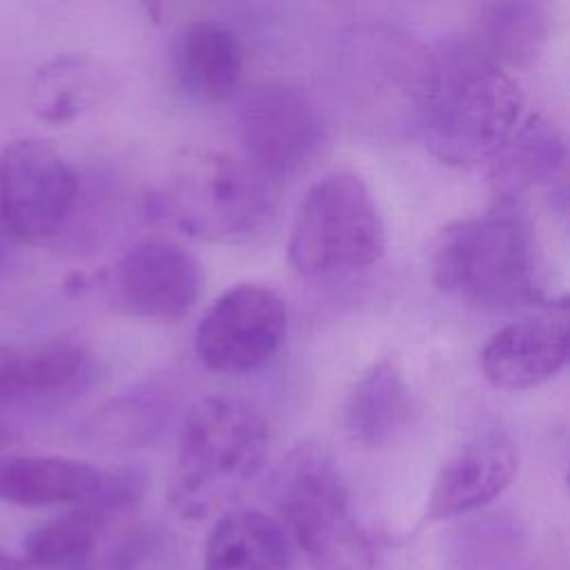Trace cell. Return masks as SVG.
Segmentation results:
<instances>
[{
  "label": "cell",
  "mask_w": 570,
  "mask_h": 570,
  "mask_svg": "<svg viewBox=\"0 0 570 570\" xmlns=\"http://www.w3.org/2000/svg\"><path fill=\"white\" fill-rule=\"evenodd\" d=\"M517 80L474 42L434 49V82L421 136L436 158L459 167L490 163L521 122Z\"/></svg>",
  "instance_id": "1"
},
{
  "label": "cell",
  "mask_w": 570,
  "mask_h": 570,
  "mask_svg": "<svg viewBox=\"0 0 570 570\" xmlns=\"http://www.w3.org/2000/svg\"><path fill=\"white\" fill-rule=\"evenodd\" d=\"M269 425L247 401L205 396L185 416L167 483L171 510L205 519L229 505L258 476L269 454Z\"/></svg>",
  "instance_id": "2"
},
{
  "label": "cell",
  "mask_w": 570,
  "mask_h": 570,
  "mask_svg": "<svg viewBox=\"0 0 570 570\" xmlns=\"http://www.w3.org/2000/svg\"><path fill=\"white\" fill-rule=\"evenodd\" d=\"M439 292L479 309H512L537 301L532 232L519 203L448 225L430 256Z\"/></svg>",
  "instance_id": "3"
},
{
  "label": "cell",
  "mask_w": 570,
  "mask_h": 570,
  "mask_svg": "<svg viewBox=\"0 0 570 570\" xmlns=\"http://www.w3.org/2000/svg\"><path fill=\"white\" fill-rule=\"evenodd\" d=\"M341 78L363 125L392 138L421 134L434 82V49L385 24L341 36Z\"/></svg>",
  "instance_id": "4"
},
{
  "label": "cell",
  "mask_w": 570,
  "mask_h": 570,
  "mask_svg": "<svg viewBox=\"0 0 570 570\" xmlns=\"http://www.w3.org/2000/svg\"><path fill=\"white\" fill-rule=\"evenodd\" d=\"M156 200L178 229L212 243H245L274 214V196L252 165L205 147L171 163Z\"/></svg>",
  "instance_id": "5"
},
{
  "label": "cell",
  "mask_w": 570,
  "mask_h": 570,
  "mask_svg": "<svg viewBox=\"0 0 570 570\" xmlns=\"http://www.w3.org/2000/svg\"><path fill=\"white\" fill-rule=\"evenodd\" d=\"M276 505L314 570H374V548L356 521L334 459L316 443H298L276 474Z\"/></svg>",
  "instance_id": "6"
},
{
  "label": "cell",
  "mask_w": 570,
  "mask_h": 570,
  "mask_svg": "<svg viewBox=\"0 0 570 570\" xmlns=\"http://www.w3.org/2000/svg\"><path fill=\"white\" fill-rule=\"evenodd\" d=\"M381 209L354 171H330L309 185L289 229L287 256L305 278L367 269L385 252Z\"/></svg>",
  "instance_id": "7"
},
{
  "label": "cell",
  "mask_w": 570,
  "mask_h": 570,
  "mask_svg": "<svg viewBox=\"0 0 570 570\" xmlns=\"http://www.w3.org/2000/svg\"><path fill=\"white\" fill-rule=\"evenodd\" d=\"M78 198V178L65 156L40 138L0 149V229L20 243L53 236Z\"/></svg>",
  "instance_id": "8"
},
{
  "label": "cell",
  "mask_w": 570,
  "mask_h": 570,
  "mask_svg": "<svg viewBox=\"0 0 570 570\" xmlns=\"http://www.w3.org/2000/svg\"><path fill=\"white\" fill-rule=\"evenodd\" d=\"M287 334V305L263 283H236L203 314L194 350L218 374H247L267 365Z\"/></svg>",
  "instance_id": "9"
},
{
  "label": "cell",
  "mask_w": 570,
  "mask_h": 570,
  "mask_svg": "<svg viewBox=\"0 0 570 570\" xmlns=\"http://www.w3.org/2000/svg\"><path fill=\"white\" fill-rule=\"evenodd\" d=\"M240 142L261 176H292L321 149L325 125L314 98L298 85H254L238 107Z\"/></svg>",
  "instance_id": "10"
},
{
  "label": "cell",
  "mask_w": 570,
  "mask_h": 570,
  "mask_svg": "<svg viewBox=\"0 0 570 570\" xmlns=\"http://www.w3.org/2000/svg\"><path fill=\"white\" fill-rule=\"evenodd\" d=\"M203 269L191 252L167 240L129 247L111 274L116 305L136 318L180 321L198 303Z\"/></svg>",
  "instance_id": "11"
},
{
  "label": "cell",
  "mask_w": 570,
  "mask_h": 570,
  "mask_svg": "<svg viewBox=\"0 0 570 570\" xmlns=\"http://www.w3.org/2000/svg\"><path fill=\"white\" fill-rule=\"evenodd\" d=\"M519 454L499 425L472 432L441 465L430 488L425 521H450L492 503L514 479Z\"/></svg>",
  "instance_id": "12"
},
{
  "label": "cell",
  "mask_w": 570,
  "mask_h": 570,
  "mask_svg": "<svg viewBox=\"0 0 570 570\" xmlns=\"http://www.w3.org/2000/svg\"><path fill=\"white\" fill-rule=\"evenodd\" d=\"M140 483L131 472L105 474L100 494L85 505L53 517L33 528L22 546L29 570H87L91 552L102 537L107 521L134 505Z\"/></svg>",
  "instance_id": "13"
},
{
  "label": "cell",
  "mask_w": 570,
  "mask_h": 570,
  "mask_svg": "<svg viewBox=\"0 0 570 570\" xmlns=\"http://www.w3.org/2000/svg\"><path fill=\"white\" fill-rule=\"evenodd\" d=\"M568 361L566 314L512 321L490 336L481 352L485 379L501 390H528L557 376Z\"/></svg>",
  "instance_id": "14"
},
{
  "label": "cell",
  "mask_w": 570,
  "mask_h": 570,
  "mask_svg": "<svg viewBox=\"0 0 570 570\" xmlns=\"http://www.w3.org/2000/svg\"><path fill=\"white\" fill-rule=\"evenodd\" d=\"M171 69L185 94L223 102L243 82L245 49L236 31L216 20L185 24L171 45Z\"/></svg>",
  "instance_id": "15"
},
{
  "label": "cell",
  "mask_w": 570,
  "mask_h": 570,
  "mask_svg": "<svg viewBox=\"0 0 570 570\" xmlns=\"http://www.w3.org/2000/svg\"><path fill=\"white\" fill-rule=\"evenodd\" d=\"M414 394L401 365L385 356L365 367L343 401V428L363 448H385L396 441L414 416Z\"/></svg>",
  "instance_id": "16"
},
{
  "label": "cell",
  "mask_w": 570,
  "mask_h": 570,
  "mask_svg": "<svg viewBox=\"0 0 570 570\" xmlns=\"http://www.w3.org/2000/svg\"><path fill=\"white\" fill-rule=\"evenodd\" d=\"M105 474L78 459L24 454L0 459V499L22 508L85 505L102 490Z\"/></svg>",
  "instance_id": "17"
},
{
  "label": "cell",
  "mask_w": 570,
  "mask_h": 570,
  "mask_svg": "<svg viewBox=\"0 0 570 570\" xmlns=\"http://www.w3.org/2000/svg\"><path fill=\"white\" fill-rule=\"evenodd\" d=\"M563 169V136L548 118L532 114L488 163V178L497 203H517L523 191L554 183Z\"/></svg>",
  "instance_id": "18"
},
{
  "label": "cell",
  "mask_w": 570,
  "mask_h": 570,
  "mask_svg": "<svg viewBox=\"0 0 570 570\" xmlns=\"http://www.w3.org/2000/svg\"><path fill=\"white\" fill-rule=\"evenodd\" d=\"M289 537L261 510L225 512L207 534L203 570H287Z\"/></svg>",
  "instance_id": "19"
},
{
  "label": "cell",
  "mask_w": 570,
  "mask_h": 570,
  "mask_svg": "<svg viewBox=\"0 0 570 570\" xmlns=\"http://www.w3.org/2000/svg\"><path fill=\"white\" fill-rule=\"evenodd\" d=\"M171 414V392L158 383L127 390L96 407L82 439L96 448H136L151 441Z\"/></svg>",
  "instance_id": "20"
},
{
  "label": "cell",
  "mask_w": 570,
  "mask_h": 570,
  "mask_svg": "<svg viewBox=\"0 0 570 570\" xmlns=\"http://www.w3.org/2000/svg\"><path fill=\"white\" fill-rule=\"evenodd\" d=\"M548 40V13L539 2L508 0L483 4L476 16V47L501 67H528Z\"/></svg>",
  "instance_id": "21"
},
{
  "label": "cell",
  "mask_w": 570,
  "mask_h": 570,
  "mask_svg": "<svg viewBox=\"0 0 570 570\" xmlns=\"http://www.w3.org/2000/svg\"><path fill=\"white\" fill-rule=\"evenodd\" d=\"M109 87V73L100 65L87 58H60L38 71L31 109L47 122H71L98 105Z\"/></svg>",
  "instance_id": "22"
},
{
  "label": "cell",
  "mask_w": 570,
  "mask_h": 570,
  "mask_svg": "<svg viewBox=\"0 0 570 570\" xmlns=\"http://www.w3.org/2000/svg\"><path fill=\"white\" fill-rule=\"evenodd\" d=\"M523 552V532L508 514H485L452 532V570H512Z\"/></svg>",
  "instance_id": "23"
},
{
  "label": "cell",
  "mask_w": 570,
  "mask_h": 570,
  "mask_svg": "<svg viewBox=\"0 0 570 570\" xmlns=\"http://www.w3.org/2000/svg\"><path fill=\"white\" fill-rule=\"evenodd\" d=\"M16 347L0 345V405L7 403V387H9V370L13 363Z\"/></svg>",
  "instance_id": "24"
},
{
  "label": "cell",
  "mask_w": 570,
  "mask_h": 570,
  "mask_svg": "<svg viewBox=\"0 0 570 570\" xmlns=\"http://www.w3.org/2000/svg\"><path fill=\"white\" fill-rule=\"evenodd\" d=\"M0 570H29L20 554H11L0 548Z\"/></svg>",
  "instance_id": "25"
},
{
  "label": "cell",
  "mask_w": 570,
  "mask_h": 570,
  "mask_svg": "<svg viewBox=\"0 0 570 570\" xmlns=\"http://www.w3.org/2000/svg\"><path fill=\"white\" fill-rule=\"evenodd\" d=\"M20 441V434L13 428H7L4 423H0V450L16 445Z\"/></svg>",
  "instance_id": "26"
},
{
  "label": "cell",
  "mask_w": 570,
  "mask_h": 570,
  "mask_svg": "<svg viewBox=\"0 0 570 570\" xmlns=\"http://www.w3.org/2000/svg\"><path fill=\"white\" fill-rule=\"evenodd\" d=\"M111 570H134L129 563H125V561H120V563H114L111 566Z\"/></svg>",
  "instance_id": "27"
}]
</instances>
